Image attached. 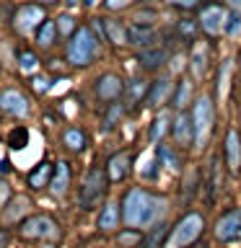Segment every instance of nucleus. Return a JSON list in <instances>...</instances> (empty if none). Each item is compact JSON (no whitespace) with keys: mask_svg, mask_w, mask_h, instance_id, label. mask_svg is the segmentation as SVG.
<instances>
[{"mask_svg":"<svg viewBox=\"0 0 241 248\" xmlns=\"http://www.w3.org/2000/svg\"><path fill=\"white\" fill-rule=\"evenodd\" d=\"M101 49V39L93 34V29L88 23L75 29V34L68 39L65 44V62L70 67H88L93 60L99 57Z\"/></svg>","mask_w":241,"mask_h":248,"instance_id":"obj_2","label":"nucleus"},{"mask_svg":"<svg viewBox=\"0 0 241 248\" xmlns=\"http://www.w3.org/2000/svg\"><path fill=\"white\" fill-rule=\"evenodd\" d=\"M0 111L8 114V116H16V119L29 116L31 106H29L26 93L18 91V88H5V91H0Z\"/></svg>","mask_w":241,"mask_h":248,"instance_id":"obj_10","label":"nucleus"},{"mask_svg":"<svg viewBox=\"0 0 241 248\" xmlns=\"http://www.w3.org/2000/svg\"><path fill=\"white\" fill-rule=\"evenodd\" d=\"M132 3H135V0H101V5H104L109 13H117V11H127V8H132Z\"/></svg>","mask_w":241,"mask_h":248,"instance_id":"obj_43","label":"nucleus"},{"mask_svg":"<svg viewBox=\"0 0 241 248\" xmlns=\"http://www.w3.org/2000/svg\"><path fill=\"white\" fill-rule=\"evenodd\" d=\"M52 173H54V163L42 160L39 166H34V168L26 173V186H29V189H34V191L47 189V186H50V181H52Z\"/></svg>","mask_w":241,"mask_h":248,"instance_id":"obj_18","label":"nucleus"},{"mask_svg":"<svg viewBox=\"0 0 241 248\" xmlns=\"http://www.w3.org/2000/svg\"><path fill=\"white\" fill-rule=\"evenodd\" d=\"M197 186H200V170L192 168L189 173H187V178H184V189H182V204L184 207L192 204L194 194H197Z\"/></svg>","mask_w":241,"mask_h":248,"instance_id":"obj_34","label":"nucleus"},{"mask_svg":"<svg viewBox=\"0 0 241 248\" xmlns=\"http://www.w3.org/2000/svg\"><path fill=\"white\" fill-rule=\"evenodd\" d=\"M120 222H122V207L114 204V202H106V204L101 207V212H99L96 228L101 232H112V230L120 228Z\"/></svg>","mask_w":241,"mask_h":248,"instance_id":"obj_19","label":"nucleus"},{"mask_svg":"<svg viewBox=\"0 0 241 248\" xmlns=\"http://www.w3.org/2000/svg\"><path fill=\"white\" fill-rule=\"evenodd\" d=\"M171 104H174L176 111H182V108H187L192 104V80H187V78L176 80L174 93H171Z\"/></svg>","mask_w":241,"mask_h":248,"instance_id":"obj_28","label":"nucleus"},{"mask_svg":"<svg viewBox=\"0 0 241 248\" xmlns=\"http://www.w3.org/2000/svg\"><path fill=\"white\" fill-rule=\"evenodd\" d=\"M148 80H143V78H132V80L124 85V96H127V106H138L143 104L145 93H148Z\"/></svg>","mask_w":241,"mask_h":248,"instance_id":"obj_30","label":"nucleus"},{"mask_svg":"<svg viewBox=\"0 0 241 248\" xmlns=\"http://www.w3.org/2000/svg\"><path fill=\"white\" fill-rule=\"evenodd\" d=\"M161 3H166V5H171V8H176V11L189 13V11H197V8L202 5V0H161Z\"/></svg>","mask_w":241,"mask_h":248,"instance_id":"obj_41","label":"nucleus"},{"mask_svg":"<svg viewBox=\"0 0 241 248\" xmlns=\"http://www.w3.org/2000/svg\"><path fill=\"white\" fill-rule=\"evenodd\" d=\"M104 29H106V42L114 46H130L127 44V26L120 18H104Z\"/></svg>","mask_w":241,"mask_h":248,"instance_id":"obj_26","label":"nucleus"},{"mask_svg":"<svg viewBox=\"0 0 241 248\" xmlns=\"http://www.w3.org/2000/svg\"><path fill=\"white\" fill-rule=\"evenodd\" d=\"M109 176H106V168L104 166H93L88 173H86L81 189H78V207L86 209V212H91V209H96L101 202L106 199L109 194Z\"/></svg>","mask_w":241,"mask_h":248,"instance_id":"obj_4","label":"nucleus"},{"mask_svg":"<svg viewBox=\"0 0 241 248\" xmlns=\"http://www.w3.org/2000/svg\"><path fill=\"white\" fill-rule=\"evenodd\" d=\"M117 240H120V246H124V248H138L140 240H143V232H140V228H127L117 235Z\"/></svg>","mask_w":241,"mask_h":248,"instance_id":"obj_38","label":"nucleus"},{"mask_svg":"<svg viewBox=\"0 0 241 248\" xmlns=\"http://www.w3.org/2000/svg\"><path fill=\"white\" fill-rule=\"evenodd\" d=\"M93 93H96L99 101L112 104V101H117L124 93V83L117 73H104V75L96 78V83H93Z\"/></svg>","mask_w":241,"mask_h":248,"instance_id":"obj_12","label":"nucleus"},{"mask_svg":"<svg viewBox=\"0 0 241 248\" xmlns=\"http://www.w3.org/2000/svg\"><path fill=\"white\" fill-rule=\"evenodd\" d=\"M213 235L221 240V243H233V240L241 238V207L225 209V212L218 217Z\"/></svg>","mask_w":241,"mask_h":248,"instance_id":"obj_9","label":"nucleus"},{"mask_svg":"<svg viewBox=\"0 0 241 248\" xmlns=\"http://www.w3.org/2000/svg\"><path fill=\"white\" fill-rule=\"evenodd\" d=\"M57 39H60L57 21H52V18H44L42 26L34 31V42H36V46H42V49H50V46H54V44H57Z\"/></svg>","mask_w":241,"mask_h":248,"instance_id":"obj_23","label":"nucleus"},{"mask_svg":"<svg viewBox=\"0 0 241 248\" xmlns=\"http://www.w3.org/2000/svg\"><path fill=\"white\" fill-rule=\"evenodd\" d=\"M122 222L127 228H151L166 215L169 209V202L163 194H155V191H148V189H140V186H132L122 194Z\"/></svg>","mask_w":241,"mask_h":248,"instance_id":"obj_1","label":"nucleus"},{"mask_svg":"<svg viewBox=\"0 0 241 248\" xmlns=\"http://www.w3.org/2000/svg\"><path fill=\"white\" fill-rule=\"evenodd\" d=\"M70 163L68 160H57L54 163V173H52V181H50V191L54 194V197H62V194L68 191L70 186Z\"/></svg>","mask_w":241,"mask_h":248,"instance_id":"obj_21","label":"nucleus"},{"mask_svg":"<svg viewBox=\"0 0 241 248\" xmlns=\"http://www.w3.org/2000/svg\"><path fill=\"white\" fill-rule=\"evenodd\" d=\"M223 158H225V168L228 173H241V132L236 127L225 129L223 137Z\"/></svg>","mask_w":241,"mask_h":248,"instance_id":"obj_11","label":"nucleus"},{"mask_svg":"<svg viewBox=\"0 0 241 248\" xmlns=\"http://www.w3.org/2000/svg\"><path fill=\"white\" fill-rule=\"evenodd\" d=\"M99 3H101V0H81V5H83V8H96Z\"/></svg>","mask_w":241,"mask_h":248,"instance_id":"obj_49","label":"nucleus"},{"mask_svg":"<svg viewBox=\"0 0 241 248\" xmlns=\"http://www.w3.org/2000/svg\"><path fill=\"white\" fill-rule=\"evenodd\" d=\"M13 197V191H11V186H8L5 181H3V178H0V204H5V202L8 199H11Z\"/></svg>","mask_w":241,"mask_h":248,"instance_id":"obj_45","label":"nucleus"},{"mask_svg":"<svg viewBox=\"0 0 241 248\" xmlns=\"http://www.w3.org/2000/svg\"><path fill=\"white\" fill-rule=\"evenodd\" d=\"M241 34V13L239 11H228V16H225V26H223V36H239Z\"/></svg>","mask_w":241,"mask_h":248,"instance_id":"obj_37","label":"nucleus"},{"mask_svg":"<svg viewBox=\"0 0 241 248\" xmlns=\"http://www.w3.org/2000/svg\"><path fill=\"white\" fill-rule=\"evenodd\" d=\"M57 31H60V39H70L75 34V29H78V21L73 18L70 13H62V16H57Z\"/></svg>","mask_w":241,"mask_h":248,"instance_id":"obj_36","label":"nucleus"},{"mask_svg":"<svg viewBox=\"0 0 241 248\" xmlns=\"http://www.w3.org/2000/svg\"><path fill=\"white\" fill-rule=\"evenodd\" d=\"M122 116H124V104H120V98H117V101H112V104H109V108H106V116H104V132L114 129V127H117V122H120Z\"/></svg>","mask_w":241,"mask_h":248,"instance_id":"obj_35","label":"nucleus"},{"mask_svg":"<svg viewBox=\"0 0 241 248\" xmlns=\"http://www.w3.org/2000/svg\"><path fill=\"white\" fill-rule=\"evenodd\" d=\"M225 11L223 3H215V0H207L197 8V23H200V31L205 34L207 39H218L223 34V26H225Z\"/></svg>","mask_w":241,"mask_h":248,"instance_id":"obj_7","label":"nucleus"},{"mask_svg":"<svg viewBox=\"0 0 241 248\" xmlns=\"http://www.w3.org/2000/svg\"><path fill=\"white\" fill-rule=\"evenodd\" d=\"M44 248H54V246H44Z\"/></svg>","mask_w":241,"mask_h":248,"instance_id":"obj_52","label":"nucleus"},{"mask_svg":"<svg viewBox=\"0 0 241 248\" xmlns=\"http://www.w3.org/2000/svg\"><path fill=\"white\" fill-rule=\"evenodd\" d=\"M29 207H31V199H29V197H11V199L5 202L3 220H5V222H16V220H21V215L26 212Z\"/></svg>","mask_w":241,"mask_h":248,"instance_id":"obj_29","label":"nucleus"},{"mask_svg":"<svg viewBox=\"0 0 241 248\" xmlns=\"http://www.w3.org/2000/svg\"><path fill=\"white\" fill-rule=\"evenodd\" d=\"M62 3H65V5H68V8H75V5H78V3H81V0H62Z\"/></svg>","mask_w":241,"mask_h":248,"instance_id":"obj_50","label":"nucleus"},{"mask_svg":"<svg viewBox=\"0 0 241 248\" xmlns=\"http://www.w3.org/2000/svg\"><path fill=\"white\" fill-rule=\"evenodd\" d=\"M225 5H228L231 11H239L241 13V0H225Z\"/></svg>","mask_w":241,"mask_h":248,"instance_id":"obj_48","label":"nucleus"},{"mask_svg":"<svg viewBox=\"0 0 241 248\" xmlns=\"http://www.w3.org/2000/svg\"><path fill=\"white\" fill-rule=\"evenodd\" d=\"M127 44L135 49H145V46L158 44V31L153 23H143V21H132L127 23Z\"/></svg>","mask_w":241,"mask_h":248,"instance_id":"obj_13","label":"nucleus"},{"mask_svg":"<svg viewBox=\"0 0 241 248\" xmlns=\"http://www.w3.org/2000/svg\"><path fill=\"white\" fill-rule=\"evenodd\" d=\"M153 18H158V13H155V8H151V5H143V8H138V13H135V18H132V21L153 23Z\"/></svg>","mask_w":241,"mask_h":248,"instance_id":"obj_44","label":"nucleus"},{"mask_svg":"<svg viewBox=\"0 0 241 248\" xmlns=\"http://www.w3.org/2000/svg\"><path fill=\"white\" fill-rule=\"evenodd\" d=\"M155 155H158L161 166L166 170H171V173H179V170H182V158H179V153H176L174 145H169V142H163V140H161Z\"/></svg>","mask_w":241,"mask_h":248,"instance_id":"obj_24","label":"nucleus"},{"mask_svg":"<svg viewBox=\"0 0 241 248\" xmlns=\"http://www.w3.org/2000/svg\"><path fill=\"white\" fill-rule=\"evenodd\" d=\"M169 49L166 46H158V44H153V46H145V49H138L135 54V60H138V65L148 70V73H155V70H161L163 65L169 62Z\"/></svg>","mask_w":241,"mask_h":248,"instance_id":"obj_16","label":"nucleus"},{"mask_svg":"<svg viewBox=\"0 0 241 248\" xmlns=\"http://www.w3.org/2000/svg\"><path fill=\"white\" fill-rule=\"evenodd\" d=\"M16 62H18V70L21 73H26V75H34L39 73V54L36 52H31V49H18V54H16Z\"/></svg>","mask_w":241,"mask_h":248,"instance_id":"obj_33","label":"nucleus"},{"mask_svg":"<svg viewBox=\"0 0 241 248\" xmlns=\"http://www.w3.org/2000/svg\"><path fill=\"white\" fill-rule=\"evenodd\" d=\"M29 145V129L26 127H16L11 129V135H8V147L11 150H21V147Z\"/></svg>","mask_w":241,"mask_h":248,"instance_id":"obj_39","label":"nucleus"},{"mask_svg":"<svg viewBox=\"0 0 241 248\" xmlns=\"http://www.w3.org/2000/svg\"><path fill=\"white\" fill-rule=\"evenodd\" d=\"M174 34H176V39H182V42L192 44V42H197L200 23H197V21H192V18H179V21H176V26H174Z\"/></svg>","mask_w":241,"mask_h":248,"instance_id":"obj_32","label":"nucleus"},{"mask_svg":"<svg viewBox=\"0 0 241 248\" xmlns=\"http://www.w3.org/2000/svg\"><path fill=\"white\" fill-rule=\"evenodd\" d=\"M171 137H174V142L179 147L194 145V124H192V114L187 108L176 111L174 122H171Z\"/></svg>","mask_w":241,"mask_h":248,"instance_id":"obj_15","label":"nucleus"},{"mask_svg":"<svg viewBox=\"0 0 241 248\" xmlns=\"http://www.w3.org/2000/svg\"><path fill=\"white\" fill-rule=\"evenodd\" d=\"M104 168H106L109 181H112V184H122L124 178H127L130 168H132V155L127 150H120V153L109 155V160H106Z\"/></svg>","mask_w":241,"mask_h":248,"instance_id":"obj_17","label":"nucleus"},{"mask_svg":"<svg viewBox=\"0 0 241 248\" xmlns=\"http://www.w3.org/2000/svg\"><path fill=\"white\" fill-rule=\"evenodd\" d=\"M169 225L166 222H155L153 225V230L148 232V235L140 240V246L138 248H163V240H166V235H169Z\"/></svg>","mask_w":241,"mask_h":248,"instance_id":"obj_31","label":"nucleus"},{"mask_svg":"<svg viewBox=\"0 0 241 248\" xmlns=\"http://www.w3.org/2000/svg\"><path fill=\"white\" fill-rule=\"evenodd\" d=\"M8 243H11V232H8V230H0V248H5Z\"/></svg>","mask_w":241,"mask_h":248,"instance_id":"obj_47","label":"nucleus"},{"mask_svg":"<svg viewBox=\"0 0 241 248\" xmlns=\"http://www.w3.org/2000/svg\"><path fill=\"white\" fill-rule=\"evenodd\" d=\"M36 3H42V5H52V3H60V0H36Z\"/></svg>","mask_w":241,"mask_h":248,"instance_id":"obj_51","label":"nucleus"},{"mask_svg":"<svg viewBox=\"0 0 241 248\" xmlns=\"http://www.w3.org/2000/svg\"><path fill=\"white\" fill-rule=\"evenodd\" d=\"M205 232V217L197 209H187V212L174 222V228L169 230L163 248H187L192 243H197L200 235Z\"/></svg>","mask_w":241,"mask_h":248,"instance_id":"obj_3","label":"nucleus"},{"mask_svg":"<svg viewBox=\"0 0 241 248\" xmlns=\"http://www.w3.org/2000/svg\"><path fill=\"white\" fill-rule=\"evenodd\" d=\"M31 88H34L36 93H47V91H52V80L47 75L34 73V78H31Z\"/></svg>","mask_w":241,"mask_h":248,"instance_id":"obj_42","label":"nucleus"},{"mask_svg":"<svg viewBox=\"0 0 241 248\" xmlns=\"http://www.w3.org/2000/svg\"><path fill=\"white\" fill-rule=\"evenodd\" d=\"M218 186H221V158L213 155L207 163V181H205V189H207V204H213L215 197H218Z\"/></svg>","mask_w":241,"mask_h":248,"instance_id":"obj_25","label":"nucleus"},{"mask_svg":"<svg viewBox=\"0 0 241 248\" xmlns=\"http://www.w3.org/2000/svg\"><path fill=\"white\" fill-rule=\"evenodd\" d=\"M174 85H176V83H171V75L155 78V80L148 85V93H145L143 104H145L148 108H161V106L171 98V93H174Z\"/></svg>","mask_w":241,"mask_h":248,"instance_id":"obj_14","label":"nucleus"},{"mask_svg":"<svg viewBox=\"0 0 241 248\" xmlns=\"http://www.w3.org/2000/svg\"><path fill=\"white\" fill-rule=\"evenodd\" d=\"M47 18V11L42 3H23L16 8L13 13V29L18 31V34H34V31L42 26V21Z\"/></svg>","mask_w":241,"mask_h":248,"instance_id":"obj_8","label":"nucleus"},{"mask_svg":"<svg viewBox=\"0 0 241 248\" xmlns=\"http://www.w3.org/2000/svg\"><path fill=\"white\" fill-rule=\"evenodd\" d=\"M228 73H231V60H225L221 70H218V101L225 98V91H228Z\"/></svg>","mask_w":241,"mask_h":248,"instance_id":"obj_40","label":"nucleus"},{"mask_svg":"<svg viewBox=\"0 0 241 248\" xmlns=\"http://www.w3.org/2000/svg\"><path fill=\"white\" fill-rule=\"evenodd\" d=\"M62 145H65L70 153H83L86 145H88V137H86V132L81 127H68L62 132Z\"/></svg>","mask_w":241,"mask_h":248,"instance_id":"obj_27","label":"nucleus"},{"mask_svg":"<svg viewBox=\"0 0 241 248\" xmlns=\"http://www.w3.org/2000/svg\"><path fill=\"white\" fill-rule=\"evenodd\" d=\"M192 124H194V147H205L210 135H213V127H215V104L213 98L207 96H200L192 106Z\"/></svg>","mask_w":241,"mask_h":248,"instance_id":"obj_5","label":"nucleus"},{"mask_svg":"<svg viewBox=\"0 0 241 248\" xmlns=\"http://www.w3.org/2000/svg\"><path fill=\"white\" fill-rule=\"evenodd\" d=\"M11 170H13L11 160H8V158H0V176H8Z\"/></svg>","mask_w":241,"mask_h":248,"instance_id":"obj_46","label":"nucleus"},{"mask_svg":"<svg viewBox=\"0 0 241 248\" xmlns=\"http://www.w3.org/2000/svg\"><path fill=\"white\" fill-rule=\"evenodd\" d=\"M18 235L26 240H57L60 225L50 215H29L18 222Z\"/></svg>","mask_w":241,"mask_h":248,"instance_id":"obj_6","label":"nucleus"},{"mask_svg":"<svg viewBox=\"0 0 241 248\" xmlns=\"http://www.w3.org/2000/svg\"><path fill=\"white\" fill-rule=\"evenodd\" d=\"M207 52H210L207 42H200V44L192 49V57H189V65H187V67L192 70V75L197 78V80H202V78L207 75V65H210V60H207Z\"/></svg>","mask_w":241,"mask_h":248,"instance_id":"obj_22","label":"nucleus"},{"mask_svg":"<svg viewBox=\"0 0 241 248\" xmlns=\"http://www.w3.org/2000/svg\"><path fill=\"white\" fill-rule=\"evenodd\" d=\"M171 111L169 108H161L158 114L153 116V122H151V127H148V142H153V145H158L163 137H166V132H171Z\"/></svg>","mask_w":241,"mask_h":248,"instance_id":"obj_20","label":"nucleus"}]
</instances>
